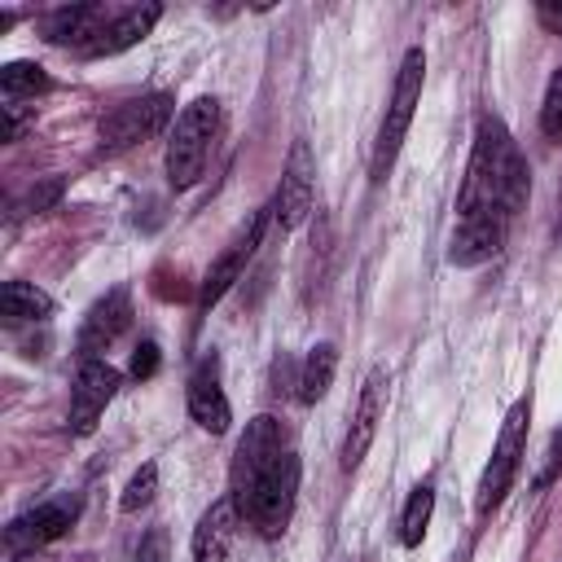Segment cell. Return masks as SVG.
Segmentation results:
<instances>
[{
    "mask_svg": "<svg viewBox=\"0 0 562 562\" xmlns=\"http://www.w3.org/2000/svg\"><path fill=\"white\" fill-rule=\"evenodd\" d=\"M527 422H531V404L527 400H514L509 413H505V422H501V435L492 443V457H487V465L479 474V492H474V509L479 514L496 509L505 501V492L514 487L518 465L527 457Z\"/></svg>",
    "mask_w": 562,
    "mask_h": 562,
    "instance_id": "obj_5",
    "label": "cell"
},
{
    "mask_svg": "<svg viewBox=\"0 0 562 562\" xmlns=\"http://www.w3.org/2000/svg\"><path fill=\"white\" fill-rule=\"evenodd\" d=\"M430 514H435V487L430 483H417L404 501V514H400V544L404 549H417L426 527H430Z\"/></svg>",
    "mask_w": 562,
    "mask_h": 562,
    "instance_id": "obj_20",
    "label": "cell"
},
{
    "mask_svg": "<svg viewBox=\"0 0 562 562\" xmlns=\"http://www.w3.org/2000/svg\"><path fill=\"white\" fill-rule=\"evenodd\" d=\"M334 369H338V351H334V342H316V347L307 351L303 369H299V400H303V404H316V400L329 391Z\"/></svg>",
    "mask_w": 562,
    "mask_h": 562,
    "instance_id": "obj_18",
    "label": "cell"
},
{
    "mask_svg": "<svg viewBox=\"0 0 562 562\" xmlns=\"http://www.w3.org/2000/svg\"><path fill=\"white\" fill-rule=\"evenodd\" d=\"M154 492H158V465L154 461H145L132 479H127V487H123V514H136V509H145L149 501H154Z\"/></svg>",
    "mask_w": 562,
    "mask_h": 562,
    "instance_id": "obj_21",
    "label": "cell"
},
{
    "mask_svg": "<svg viewBox=\"0 0 562 562\" xmlns=\"http://www.w3.org/2000/svg\"><path fill=\"white\" fill-rule=\"evenodd\" d=\"M228 483H233L228 501L237 518H246L259 536L272 540L290 527L299 501V448L277 417L259 413L255 422H246Z\"/></svg>",
    "mask_w": 562,
    "mask_h": 562,
    "instance_id": "obj_2",
    "label": "cell"
},
{
    "mask_svg": "<svg viewBox=\"0 0 562 562\" xmlns=\"http://www.w3.org/2000/svg\"><path fill=\"white\" fill-rule=\"evenodd\" d=\"M268 220H272V206L255 211L250 224H246V228L228 241V250L211 263V272H206V281H202V294H198V307H202V312H211V307L233 290V281H241V272H246V263H250V255H255V246H259Z\"/></svg>",
    "mask_w": 562,
    "mask_h": 562,
    "instance_id": "obj_9",
    "label": "cell"
},
{
    "mask_svg": "<svg viewBox=\"0 0 562 562\" xmlns=\"http://www.w3.org/2000/svg\"><path fill=\"white\" fill-rule=\"evenodd\" d=\"M79 518V501L75 496H53L26 514H18L9 527H4V549L9 553H31V549H44L53 540H61Z\"/></svg>",
    "mask_w": 562,
    "mask_h": 562,
    "instance_id": "obj_6",
    "label": "cell"
},
{
    "mask_svg": "<svg viewBox=\"0 0 562 562\" xmlns=\"http://www.w3.org/2000/svg\"><path fill=\"white\" fill-rule=\"evenodd\" d=\"M422 83H426V53L413 44L395 70V88H391V101H386V114H382V127H378V145H373V180H386L408 127H413V114H417V101H422Z\"/></svg>",
    "mask_w": 562,
    "mask_h": 562,
    "instance_id": "obj_4",
    "label": "cell"
},
{
    "mask_svg": "<svg viewBox=\"0 0 562 562\" xmlns=\"http://www.w3.org/2000/svg\"><path fill=\"white\" fill-rule=\"evenodd\" d=\"M215 132H220V101L215 97H198L180 110V119L167 136V180H171V189L198 184V176L206 171V154H211Z\"/></svg>",
    "mask_w": 562,
    "mask_h": 562,
    "instance_id": "obj_3",
    "label": "cell"
},
{
    "mask_svg": "<svg viewBox=\"0 0 562 562\" xmlns=\"http://www.w3.org/2000/svg\"><path fill=\"white\" fill-rule=\"evenodd\" d=\"M9 562H44V558H40V549H31V553H9Z\"/></svg>",
    "mask_w": 562,
    "mask_h": 562,
    "instance_id": "obj_26",
    "label": "cell"
},
{
    "mask_svg": "<svg viewBox=\"0 0 562 562\" xmlns=\"http://www.w3.org/2000/svg\"><path fill=\"white\" fill-rule=\"evenodd\" d=\"M158 369V347L154 342H140L136 356H132V378H149Z\"/></svg>",
    "mask_w": 562,
    "mask_h": 562,
    "instance_id": "obj_24",
    "label": "cell"
},
{
    "mask_svg": "<svg viewBox=\"0 0 562 562\" xmlns=\"http://www.w3.org/2000/svg\"><path fill=\"white\" fill-rule=\"evenodd\" d=\"M386 369H373L360 386V400H356V413H351V426H347V439H342V470H356L364 461V452L373 448V435H378V422L386 413Z\"/></svg>",
    "mask_w": 562,
    "mask_h": 562,
    "instance_id": "obj_12",
    "label": "cell"
},
{
    "mask_svg": "<svg viewBox=\"0 0 562 562\" xmlns=\"http://www.w3.org/2000/svg\"><path fill=\"white\" fill-rule=\"evenodd\" d=\"M167 119H171V97L167 92H149V97H136V101H123L101 119V145L105 149H132L136 140L154 136Z\"/></svg>",
    "mask_w": 562,
    "mask_h": 562,
    "instance_id": "obj_8",
    "label": "cell"
},
{
    "mask_svg": "<svg viewBox=\"0 0 562 562\" xmlns=\"http://www.w3.org/2000/svg\"><path fill=\"white\" fill-rule=\"evenodd\" d=\"M536 18H540V26H549L553 35H562V4H536Z\"/></svg>",
    "mask_w": 562,
    "mask_h": 562,
    "instance_id": "obj_25",
    "label": "cell"
},
{
    "mask_svg": "<svg viewBox=\"0 0 562 562\" xmlns=\"http://www.w3.org/2000/svg\"><path fill=\"white\" fill-rule=\"evenodd\" d=\"M119 391V369L105 360H79L75 386H70V430L75 435H92L105 404Z\"/></svg>",
    "mask_w": 562,
    "mask_h": 562,
    "instance_id": "obj_10",
    "label": "cell"
},
{
    "mask_svg": "<svg viewBox=\"0 0 562 562\" xmlns=\"http://www.w3.org/2000/svg\"><path fill=\"white\" fill-rule=\"evenodd\" d=\"M527 193H531L527 158L518 154V145L505 132V123L487 114L479 123L474 154H470V167H465V184H461V202H457V228H452V241H448V259L457 268L487 263L505 246L514 215L527 206Z\"/></svg>",
    "mask_w": 562,
    "mask_h": 562,
    "instance_id": "obj_1",
    "label": "cell"
},
{
    "mask_svg": "<svg viewBox=\"0 0 562 562\" xmlns=\"http://www.w3.org/2000/svg\"><path fill=\"white\" fill-rule=\"evenodd\" d=\"M558 233H562V184H558Z\"/></svg>",
    "mask_w": 562,
    "mask_h": 562,
    "instance_id": "obj_27",
    "label": "cell"
},
{
    "mask_svg": "<svg viewBox=\"0 0 562 562\" xmlns=\"http://www.w3.org/2000/svg\"><path fill=\"white\" fill-rule=\"evenodd\" d=\"M312 198H316V158H312L307 140H294L285 171H281V184H277V198H272V220L281 224V233H290L307 220Z\"/></svg>",
    "mask_w": 562,
    "mask_h": 562,
    "instance_id": "obj_7",
    "label": "cell"
},
{
    "mask_svg": "<svg viewBox=\"0 0 562 562\" xmlns=\"http://www.w3.org/2000/svg\"><path fill=\"white\" fill-rule=\"evenodd\" d=\"M540 132L549 140H562V66L553 70L549 88H544V105H540Z\"/></svg>",
    "mask_w": 562,
    "mask_h": 562,
    "instance_id": "obj_22",
    "label": "cell"
},
{
    "mask_svg": "<svg viewBox=\"0 0 562 562\" xmlns=\"http://www.w3.org/2000/svg\"><path fill=\"white\" fill-rule=\"evenodd\" d=\"M158 18H162V9H158V4H127V9H114V13H110V22H105V31L92 40L88 57H114V53H123V48L140 44V40L154 31V22H158Z\"/></svg>",
    "mask_w": 562,
    "mask_h": 562,
    "instance_id": "obj_15",
    "label": "cell"
},
{
    "mask_svg": "<svg viewBox=\"0 0 562 562\" xmlns=\"http://www.w3.org/2000/svg\"><path fill=\"white\" fill-rule=\"evenodd\" d=\"M0 307H4V325L18 329V325H31V321H44L53 312V299L31 281H4Z\"/></svg>",
    "mask_w": 562,
    "mask_h": 562,
    "instance_id": "obj_17",
    "label": "cell"
},
{
    "mask_svg": "<svg viewBox=\"0 0 562 562\" xmlns=\"http://www.w3.org/2000/svg\"><path fill=\"white\" fill-rule=\"evenodd\" d=\"M48 88H53V79L35 61H9V66H0V97L13 101V105H26V101H35V92H48Z\"/></svg>",
    "mask_w": 562,
    "mask_h": 562,
    "instance_id": "obj_19",
    "label": "cell"
},
{
    "mask_svg": "<svg viewBox=\"0 0 562 562\" xmlns=\"http://www.w3.org/2000/svg\"><path fill=\"white\" fill-rule=\"evenodd\" d=\"M189 417L206 430V435H224L228 422H233V408H228V395H224V382H220V356H202L189 373Z\"/></svg>",
    "mask_w": 562,
    "mask_h": 562,
    "instance_id": "obj_11",
    "label": "cell"
},
{
    "mask_svg": "<svg viewBox=\"0 0 562 562\" xmlns=\"http://www.w3.org/2000/svg\"><path fill=\"white\" fill-rule=\"evenodd\" d=\"M136 562H167V531H162V527H154V531L140 540Z\"/></svg>",
    "mask_w": 562,
    "mask_h": 562,
    "instance_id": "obj_23",
    "label": "cell"
},
{
    "mask_svg": "<svg viewBox=\"0 0 562 562\" xmlns=\"http://www.w3.org/2000/svg\"><path fill=\"white\" fill-rule=\"evenodd\" d=\"M233 527H237L233 501H215V505L198 518V527H193V562H228Z\"/></svg>",
    "mask_w": 562,
    "mask_h": 562,
    "instance_id": "obj_16",
    "label": "cell"
},
{
    "mask_svg": "<svg viewBox=\"0 0 562 562\" xmlns=\"http://www.w3.org/2000/svg\"><path fill=\"white\" fill-rule=\"evenodd\" d=\"M132 325V299L127 290H110L105 299H97L79 325V338H75V351L79 360H101L105 347H114V338Z\"/></svg>",
    "mask_w": 562,
    "mask_h": 562,
    "instance_id": "obj_13",
    "label": "cell"
},
{
    "mask_svg": "<svg viewBox=\"0 0 562 562\" xmlns=\"http://www.w3.org/2000/svg\"><path fill=\"white\" fill-rule=\"evenodd\" d=\"M110 13L114 9H105V4H61V9H48L40 18V31H44L48 44H70V48L88 53L92 40L105 31Z\"/></svg>",
    "mask_w": 562,
    "mask_h": 562,
    "instance_id": "obj_14",
    "label": "cell"
}]
</instances>
